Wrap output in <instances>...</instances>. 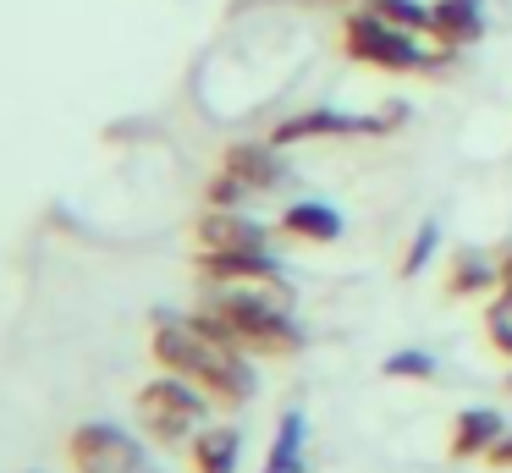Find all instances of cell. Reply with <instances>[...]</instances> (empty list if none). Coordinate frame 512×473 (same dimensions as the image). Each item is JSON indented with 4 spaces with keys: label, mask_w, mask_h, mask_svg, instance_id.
Returning <instances> with one entry per match:
<instances>
[{
    "label": "cell",
    "mask_w": 512,
    "mask_h": 473,
    "mask_svg": "<svg viewBox=\"0 0 512 473\" xmlns=\"http://www.w3.org/2000/svg\"><path fill=\"white\" fill-rule=\"evenodd\" d=\"M276 149L281 143H232L226 160H221V171H232L248 193H265V187H276L281 176H287V165H281Z\"/></svg>",
    "instance_id": "obj_9"
},
{
    "label": "cell",
    "mask_w": 512,
    "mask_h": 473,
    "mask_svg": "<svg viewBox=\"0 0 512 473\" xmlns=\"http://www.w3.org/2000/svg\"><path fill=\"white\" fill-rule=\"evenodd\" d=\"M155 363L182 380H193L210 402L221 407H243L254 396V369H248V352L232 347V341L199 330L193 319H160L155 325Z\"/></svg>",
    "instance_id": "obj_1"
},
{
    "label": "cell",
    "mask_w": 512,
    "mask_h": 473,
    "mask_svg": "<svg viewBox=\"0 0 512 473\" xmlns=\"http://www.w3.org/2000/svg\"><path fill=\"white\" fill-rule=\"evenodd\" d=\"M430 33L441 44H474L479 33H485V11H479V0H435Z\"/></svg>",
    "instance_id": "obj_11"
},
{
    "label": "cell",
    "mask_w": 512,
    "mask_h": 473,
    "mask_svg": "<svg viewBox=\"0 0 512 473\" xmlns=\"http://www.w3.org/2000/svg\"><path fill=\"white\" fill-rule=\"evenodd\" d=\"M485 462H490V468H512V435H501L496 446L485 451Z\"/></svg>",
    "instance_id": "obj_22"
},
{
    "label": "cell",
    "mask_w": 512,
    "mask_h": 473,
    "mask_svg": "<svg viewBox=\"0 0 512 473\" xmlns=\"http://www.w3.org/2000/svg\"><path fill=\"white\" fill-rule=\"evenodd\" d=\"M369 6L408 33H430V6H419V0H369Z\"/></svg>",
    "instance_id": "obj_16"
},
{
    "label": "cell",
    "mask_w": 512,
    "mask_h": 473,
    "mask_svg": "<svg viewBox=\"0 0 512 473\" xmlns=\"http://www.w3.org/2000/svg\"><path fill=\"white\" fill-rule=\"evenodd\" d=\"M199 275L210 281H232V286H270V292L287 303V281H281V264L259 253H199Z\"/></svg>",
    "instance_id": "obj_6"
},
{
    "label": "cell",
    "mask_w": 512,
    "mask_h": 473,
    "mask_svg": "<svg viewBox=\"0 0 512 473\" xmlns=\"http://www.w3.org/2000/svg\"><path fill=\"white\" fill-rule=\"evenodd\" d=\"M490 347L512 358V319L507 314H490Z\"/></svg>",
    "instance_id": "obj_21"
},
{
    "label": "cell",
    "mask_w": 512,
    "mask_h": 473,
    "mask_svg": "<svg viewBox=\"0 0 512 473\" xmlns=\"http://www.w3.org/2000/svg\"><path fill=\"white\" fill-rule=\"evenodd\" d=\"M391 121H369V116H336V110H303V116L281 121L270 132V143H298V138H358V132H386Z\"/></svg>",
    "instance_id": "obj_8"
},
{
    "label": "cell",
    "mask_w": 512,
    "mask_h": 473,
    "mask_svg": "<svg viewBox=\"0 0 512 473\" xmlns=\"http://www.w3.org/2000/svg\"><path fill=\"white\" fill-rule=\"evenodd\" d=\"M193 325L210 330V336L232 341V347L254 352V358H292L303 347V330L281 314L276 303L254 292H215L210 303L193 314Z\"/></svg>",
    "instance_id": "obj_2"
},
{
    "label": "cell",
    "mask_w": 512,
    "mask_h": 473,
    "mask_svg": "<svg viewBox=\"0 0 512 473\" xmlns=\"http://www.w3.org/2000/svg\"><path fill=\"white\" fill-rule=\"evenodd\" d=\"M435 242H441V226H435V220H424V226L413 231V248H408V259H402V275H419L424 264H430Z\"/></svg>",
    "instance_id": "obj_19"
},
{
    "label": "cell",
    "mask_w": 512,
    "mask_h": 473,
    "mask_svg": "<svg viewBox=\"0 0 512 473\" xmlns=\"http://www.w3.org/2000/svg\"><path fill=\"white\" fill-rule=\"evenodd\" d=\"M237 429L232 424H215V429H199L193 440V473H237Z\"/></svg>",
    "instance_id": "obj_12"
},
{
    "label": "cell",
    "mask_w": 512,
    "mask_h": 473,
    "mask_svg": "<svg viewBox=\"0 0 512 473\" xmlns=\"http://www.w3.org/2000/svg\"><path fill=\"white\" fill-rule=\"evenodd\" d=\"M342 50L353 55V61L375 66V72H424V66H430V55L413 44V33L397 28L391 17H380L375 6L342 17Z\"/></svg>",
    "instance_id": "obj_3"
},
{
    "label": "cell",
    "mask_w": 512,
    "mask_h": 473,
    "mask_svg": "<svg viewBox=\"0 0 512 473\" xmlns=\"http://www.w3.org/2000/svg\"><path fill=\"white\" fill-rule=\"evenodd\" d=\"M270 231L254 226V220H243L237 209H210V215L193 226V242H199V253H259L265 248Z\"/></svg>",
    "instance_id": "obj_7"
},
{
    "label": "cell",
    "mask_w": 512,
    "mask_h": 473,
    "mask_svg": "<svg viewBox=\"0 0 512 473\" xmlns=\"http://www.w3.org/2000/svg\"><path fill=\"white\" fill-rule=\"evenodd\" d=\"M204 198H210V209H237L243 198H254V193H248V187L237 182L232 171H215V176H210V187H204Z\"/></svg>",
    "instance_id": "obj_18"
},
{
    "label": "cell",
    "mask_w": 512,
    "mask_h": 473,
    "mask_svg": "<svg viewBox=\"0 0 512 473\" xmlns=\"http://www.w3.org/2000/svg\"><path fill=\"white\" fill-rule=\"evenodd\" d=\"M67 462L78 473H138L144 468V451L116 424H78L67 440Z\"/></svg>",
    "instance_id": "obj_5"
},
{
    "label": "cell",
    "mask_w": 512,
    "mask_h": 473,
    "mask_svg": "<svg viewBox=\"0 0 512 473\" xmlns=\"http://www.w3.org/2000/svg\"><path fill=\"white\" fill-rule=\"evenodd\" d=\"M265 473H303V413H281L276 446H270Z\"/></svg>",
    "instance_id": "obj_15"
},
{
    "label": "cell",
    "mask_w": 512,
    "mask_h": 473,
    "mask_svg": "<svg viewBox=\"0 0 512 473\" xmlns=\"http://www.w3.org/2000/svg\"><path fill=\"white\" fill-rule=\"evenodd\" d=\"M380 374H391V380H430L435 358L430 352H391V358L380 363Z\"/></svg>",
    "instance_id": "obj_17"
},
{
    "label": "cell",
    "mask_w": 512,
    "mask_h": 473,
    "mask_svg": "<svg viewBox=\"0 0 512 473\" xmlns=\"http://www.w3.org/2000/svg\"><path fill=\"white\" fill-rule=\"evenodd\" d=\"M138 473H160V468H138Z\"/></svg>",
    "instance_id": "obj_23"
},
{
    "label": "cell",
    "mask_w": 512,
    "mask_h": 473,
    "mask_svg": "<svg viewBox=\"0 0 512 473\" xmlns=\"http://www.w3.org/2000/svg\"><path fill=\"white\" fill-rule=\"evenodd\" d=\"M490 314H512V248L496 264V303H490Z\"/></svg>",
    "instance_id": "obj_20"
},
{
    "label": "cell",
    "mask_w": 512,
    "mask_h": 473,
    "mask_svg": "<svg viewBox=\"0 0 512 473\" xmlns=\"http://www.w3.org/2000/svg\"><path fill=\"white\" fill-rule=\"evenodd\" d=\"M501 435H507L501 413H490V407H463V413H457V424H452L446 451H452V457H485Z\"/></svg>",
    "instance_id": "obj_10"
},
{
    "label": "cell",
    "mask_w": 512,
    "mask_h": 473,
    "mask_svg": "<svg viewBox=\"0 0 512 473\" xmlns=\"http://www.w3.org/2000/svg\"><path fill=\"white\" fill-rule=\"evenodd\" d=\"M138 418H144V429L160 440V446H177V440H188L193 429L204 424V391L193 380H182V374H166V380H149L144 391H138Z\"/></svg>",
    "instance_id": "obj_4"
},
{
    "label": "cell",
    "mask_w": 512,
    "mask_h": 473,
    "mask_svg": "<svg viewBox=\"0 0 512 473\" xmlns=\"http://www.w3.org/2000/svg\"><path fill=\"white\" fill-rule=\"evenodd\" d=\"M446 292L452 297H485V292H496V264L485 259V253H457L452 259V275H446Z\"/></svg>",
    "instance_id": "obj_14"
},
{
    "label": "cell",
    "mask_w": 512,
    "mask_h": 473,
    "mask_svg": "<svg viewBox=\"0 0 512 473\" xmlns=\"http://www.w3.org/2000/svg\"><path fill=\"white\" fill-rule=\"evenodd\" d=\"M281 231L287 237H303V242H336L342 237V215L331 204H292L281 215Z\"/></svg>",
    "instance_id": "obj_13"
}]
</instances>
